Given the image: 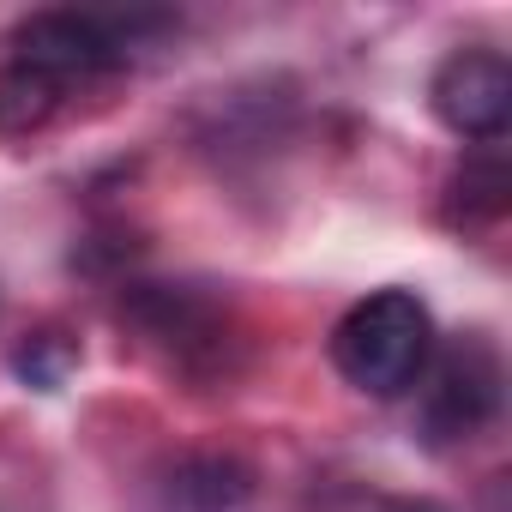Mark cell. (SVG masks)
I'll return each instance as SVG.
<instances>
[{
    "label": "cell",
    "mask_w": 512,
    "mask_h": 512,
    "mask_svg": "<svg viewBox=\"0 0 512 512\" xmlns=\"http://www.w3.org/2000/svg\"><path fill=\"white\" fill-rule=\"evenodd\" d=\"M253 494V470L223 452H193L163 476V512H235Z\"/></svg>",
    "instance_id": "obj_5"
},
{
    "label": "cell",
    "mask_w": 512,
    "mask_h": 512,
    "mask_svg": "<svg viewBox=\"0 0 512 512\" xmlns=\"http://www.w3.org/2000/svg\"><path fill=\"white\" fill-rule=\"evenodd\" d=\"M428 356H434V320L410 290H380L356 302L332 332L338 374L368 398H404L410 386H422Z\"/></svg>",
    "instance_id": "obj_1"
},
{
    "label": "cell",
    "mask_w": 512,
    "mask_h": 512,
    "mask_svg": "<svg viewBox=\"0 0 512 512\" xmlns=\"http://www.w3.org/2000/svg\"><path fill=\"white\" fill-rule=\"evenodd\" d=\"M61 97H67V85H55L49 73H37V67H25V61L0 67V133H7V139H25V133L49 127L55 109H61Z\"/></svg>",
    "instance_id": "obj_6"
},
{
    "label": "cell",
    "mask_w": 512,
    "mask_h": 512,
    "mask_svg": "<svg viewBox=\"0 0 512 512\" xmlns=\"http://www.w3.org/2000/svg\"><path fill=\"white\" fill-rule=\"evenodd\" d=\"M73 362H79V350H73L61 332H37V338H31V344H19V356H13V368H19L31 386H43V392H49V386H61Z\"/></svg>",
    "instance_id": "obj_8"
},
{
    "label": "cell",
    "mask_w": 512,
    "mask_h": 512,
    "mask_svg": "<svg viewBox=\"0 0 512 512\" xmlns=\"http://www.w3.org/2000/svg\"><path fill=\"white\" fill-rule=\"evenodd\" d=\"M434 115L476 145H494L512 127V67L494 49H458L440 61L434 85H428Z\"/></svg>",
    "instance_id": "obj_3"
},
{
    "label": "cell",
    "mask_w": 512,
    "mask_h": 512,
    "mask_svg": "<svg viewBox=\"0 0 512 512\" xmlns=\"http://www.w3.org/2000/svg\"><path fill=\"white\" fill-rule=\"evenodd\" d=\"M386 512H440L434 500H398V506H386Z\"/></svg>",
    "instance_id": "obj_9"
},
{
    "label": "cell",
    "mask_w": 512,
    "mask_h": 512,
    "mask_svg": "<svg viewBox=\"0 0 512 512\" xmlns=\"http://www.w3.org/2000/svg\"><path fill=\"white\" fill-rule=\"evenodd\" d=\"M506 193H512V169L506 157L488 145L476 157H464V169L452 175V217L458 223H494L506 211Z\"/></svg>",
    "instance_id": "obj_7"
},
{
    "label": "cell",
    "mask_w": 512,
    "mask_h": 512,
    "mask_svg": "<svg viewBox=\"0 0 512 512\" xmlns=\"http://www.w3.org/2000/svg\"><path fill=\"white\" fill-rule=\"evenodd\" d=\"M500 410V362L482 338H464L440 356L428 392H422V428L428 440H470Z\"/></svg>",
    "instance_id": "obj_4"
},
{
    "label": "cell",
    "mask_w": 512,
    "mask_h": 512,
    "mask_svg": "<svg viewBox=\"0 0 512 512\" xmlns=\"http://www.w3.org/2000/svg\"><path fill=\"white\" fill-rule=\"evenodd\" d=\"M13 61L49 73L55 85H73V79H97V73H115L133 49L127 25L115 19H97V13H37L13 31Z\"/></svg>",
    "instance_id": "obj_2"
}]
</instances>
